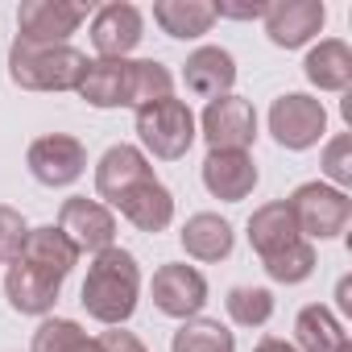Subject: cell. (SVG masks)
<instances>
[{"instance_id": "obj_1", "label": "cell", "mask_w": 352, "mask_h": 352, "mask_svg": "<svg viewBox=\"0 0 352 352\" xmlns=\"http://www.w3.org/2000/svg\"><path fill=\"white\" fill-rule=\"evenodd\" d=\"M137 294H141V265L129 249H104L96 253V261L87 265L79 302L87 307L91 319L120 327L133 311H137Z\"/></svg>"}, {"instance_id": "obj_2", "label": "cell", "mask_w": 352, "mask_h": 352, "mask_svg": "<svg viewBox=\"0 0 352 352\" xmlns=\"http://www.w3.org/2000/svg\"><path fill=\"white\" fill-rule=\"evenodd\" d=\"M87 54L75 46H9V79L25 91H75L83 79Z\"/></svg>"}, {"instance_id": "obj_3", "label": "cell", "mask_w": 352, "mask_h": 352, "mask_svg": "<svg viewBox=\"0 0 352 352\" xmlns=\"http://www.w3.org/2000/svg\"><path fill=\"white\" fill-rule=\"evenodd\" d=\"M137 137H141V145H145L153 157L179 162V157H187V149L195 145L199 133H195L191 108H187L183 100L166 96V100H153V104L137 108Z\"/></svg>"}, {"instance_id": "obj_4", "label": "cell", "mask_w": 352, "mask_h": 352, "mask_svg": "<svg viewBox=\"0 0 352 352\" xmlns=\"http://www.w3.org/2000/svg\"><path fill=\"white\" fill-rule=\"evenodd\" d=\"M286 204L294 212V224H298L302 241H331L352 220V199L344 191L327 187V183H302V187H294V195Z\"/></svg>"}, {"instance_id": "obj_5", "label": "cell", "mask_w": 352, "mask_h": 352, "mask_svg": "<svg viewBox=\"0 0 352 352\" xmlns=\"http://www.w3.org/2000/svg\"><path fill=\"white\" fill-rule=\"evenodd\" d=\"M87 21L79 0H25L17 9V42L30 46H67V38Z\"/></svg>"}, {"instance_id": "obj_6", "label": "cell", "mask_w": 352, "mask_h": 352, "mask_svg": "<svg viewBox=\"0 0 352 352\" xmlns=\"http://www.w3.org/2000/svg\"><path fill=\"white\" fill-rule=\"evenodd\" d=\"M270 133H274V141L282 149H311L327 133V112H323V104L315 96L286 91L270 108Z\"/></svg>"}, {"instance_id": "obj_7", "label": "cell", "mask_w": 352, "mask_h": 352, "mask_svg": "<svg viewBox=\"0 0 352 352\" xmlns=\"http://www.w3.org/2000/svg\"><path fill=\"white\" fill-rule=\"evenodd\" d=\"M25 166L42 187H71L87 170V149H83V141H75L67 133H46V137L30 141Z\"/></svg>"}, {"instance_id": "obj_8", "label": "cell", "mask_w": 352, "mask_h": 352, "mask_svg": "<svg viewBox=\"0 0 352 352\" xmlns=\"http://www.w3.org/2000/svg\"><path fill=\"white\" fill-rule=\"evenodd\" d=\"M153 307L170 319H195L208 302V278L187 265V261H174V265H162L153 274Z\"/></svg>"}, {"instance_id": "obj_9", "label": "cell", "mask_w": 352, "mask_h": 352, "mask_svg": "<svg viewBox=\"0 0 352 352\" xmlns=\"http://www.w3.org/2000/svg\"><path fill=\"white\" fill-rule=\"evenodd\" d=\"M199 129H204V141L212 149H241L245 153L257 141V112L241 96H220V100H208Z\"/></svg>"}, {"instance_id": "obj_10", "label": "cell", "mask_w": 352, "mask_h": 352, "mask_svg": "<svg viewBox=\"0 0 352 352\" xmlns=\"http://www.w3.org/2000/svg\"><path fill=\"white\" fill-rule=\"evenodd\" d=\"M58 228H63V236H67L79 253H104V249H112V241H116V216H112L100 199H87V195H75V199L63 204Z\"/></svg>"}, {"instance_id": "obj_11", "label": "cell", "mask_w": 352, "mask_h": 352, "mask_svg": "<svg viewBox=\"0 0 352 352\" xmlns=\"http://www.w3.org/2000/svg\"><path fill=\"white\" fill-rule=\"evenodd\" d=\"M327 21V5L323 0H278L265 9V34L274 46L282 50H298L307 46Z\"/></svg>"}, {"instance_id": "obj_12", "label": "cell", "mask_w": 352, "mask_h": 352, "mask_svg": "<svg viewBox=\"0 0 352 352\" xmlns=\"http://www.w3.org/2000/svg\"><path fill=\"white\" fill-rule=\"evenodd\" d=\"M75 91L91 108H133V58H87Z\"/></svg>"}, {"instance_id": "obj_13", "label": "cell", "mask_w": 352, "mask_h": 352, "mask_svg": "<svg viewBox=\"0 0 352 352\" xmlns=\"http://www.w3.org/2000/svg\"><path fill=\"white\" fill-rule=\"evenodd\" d=\"M204 187L224 199V204H241L253 195L257 187V162L241 149H208L204 157Z\"/></svg>"}, {"instance_id": "obj_14", "label": "cell", "mask_w": 352, "mask_h": 352, "mask_svg": "<svg viewBox=\"0 0 352 352\" xmlns=\"http://www.w3.org/2000/svg\"><path fill=\"white\" fill-rule=\"evenodd\" d=\"M145 34V21H141V9L137 5H104L96 17H91V46L100 50V58H124L137 50Z\"/></svg>"}, {"instance_id": "obj_15", "label": "cell", "mask_w": 352, "mask_h": 352, "mask_svg": "<svg viewBox=\"0 0 352 352\" xmlns=\"http://www.w3.org/2000/svg\"><path fill=\"white\" fill-rule=\"evenodd\" d=\"M116 208H120V216H124L133 228H141V232H162V228H170V220H174V195H170V187L157 179V174H149V179H141L137 187H129V191L116 199Z\"/></svg>"}, {"instance_id": "obj_16", "label": "cell", "mask_w": 352, "mask_h": 352, "mask_svg": "<svg viewBox=\"0 0 352 352\" xmlns=\"http://www.w3.org/2000/svg\"><path fill=\"white\" fill-rule=\"evenodd\" d=\"M183 83L191 96L199 100H220V96H232V83H236V63L224 46H199L195 54H187L183 63Z\"/></svg>"}, {"instance_id": "obj_17", "label": "cell", "mask_w": 352, "mask_h": 352, "mask_svg": "<svg viewBox=\"0 0 352 352\" xmlns=\"http://www.w3.org/2000/svg\"><path fill=\"white\" fill-rule=\"evenodd\" d=\"M149 174H153L149 157L137 145H112L96 166V191H100V199L116 204L129 187H137L141 179H149Z\"/></svg>"}, {"instance_id": "obj_18", "label": "cell", "mask_w": 352, "mask_h": 352, "mask_svg": "<svg viewBox=\"0 0 352 352\" xmlns=\"http://www.w3.org/2000/svg\"><path fill=\"white\" fill-rule=\"evenodd\" d=\"M58 290H63V282L46 278L42 270H34V265H25V261H13L9 274H5L9 307L21 311V315H50L54 302H58Z\"/></svg>"}, {"instance_id": "obj_19", "label": "cell", "mask_w": 352, "mask_h": 352, "mask_svg": "<svg viewBox=\"0 0 352 352\" xmlns=\"http://www.w3.org/2000/svg\"><path fill=\"white\" fill-rule=\"evenodd\" d=\"M294 241H302V236H298V224H294V212H290L286 199L261 204L249 216V245H253V253L261 261L274 257V253H282V249H290Z\"/></svg>"}, {"instance_id": "obj_20", "label": "cell", "mask_w": 352, "mask_h": 352, "mask_svg": "<svg viewBox=\"0 0 352 352\" xmlns=\"http://www.w3.org/2000/svg\"><path fill=\"white\" fill-rule=\"evenodd\" d=\"M17 261H25V265L42 270L46 278L63 282V278L75 270V261H79V249H75V245L63 236V228L46 224V228H30V236H25V245H21V257H17Z\"/></svg>"}, {"instance_id": "obj_21", "label": "cell", "mask_w": 352, "mask_h": 352, "mask_svg": "<svg viewBox=\"0 0 352 352\" xmlns=\"http://www.w3.org/2000/svg\"><path fill=\"white\" fill-rule=\"evenodd\" d=\"M179 241H183L187 257H195V261H224L232 253V245H236V232H232V224L224 216L199 212V216H191L183 224V236Z\"/></svg>"}, {"instance_id": "obj_22", "label": "cell", "mask_w": 352, "mask_h": 352, "mask_svg": "<svg viewBox=\"0 0 352 352\" xmlns=\"http://www.w3.org/2000/svg\"><path fill=\"white\" fill-rule=\"evenodd\" d=\"M302 71H307V79H311L319 91H348V83H352V50H348V42L323 38V42L307 54Z\"/></svg>"}, {"instance_id": "obj_23", "label": "cell", "mask_w": 352, "mask_h": 352, "mask_svg": "<svg viewBox=\"0 0 352 352\" xmlns=\"http://www.w3.org/2000/svg\"><path fill=\"white\" fill-rule=\"evenodd\" d=\"M153 21L162 25V34L187 42V38H204L216 25V9L208 0H157Z\"/></svg>"}, {"instance_id": "obj_24", "label": "cell", "mask_w": 352, "mask_h": 352, "mask_svg": "<svg viewBox=\"0 0 352 352\" xmlns=\"http://www.w3.org/2000/svg\"><path fill=\"white\" fill-rule=\"evenodd\" d=\"M294 340H298L302 352H340V348L348 344V331L340 327V319H336L327 307L311 302V307H302L298 319H294Z\"/></svg>"}, {"instance_id": "obj_25", "label": "cell", "mask_w": 352, "mask_h": 352, "mask_svg": "<svg viewBox=\"0 0 352 352\" xmlns=\"http://www.w3.org/2000/svg\"><path fill=\"white\" fill-rule=\"evenodd\" d=\"M170 352H236V336L220 319H183V327L174 331Z\"/></svg>"}, {"instance_id": "obj_26", "label": "cell", "mask_w": 352, "mask_h": 352, "mask_svg": "<svg viewBox=\"0 0 352 352\" xmlns=\"http://www.w3.org/2000/svg\"><path fill=\"white\" fill-rule=\"evenodd\" d=\"M34 352H104V344L91 340L75 319H42L34 331Z\"/></svg>"}, {"instance_id": "obj_27", "label": "cell", "mask_w": 352, "mask_h": 352, "mask_svg": "<svg viewBox=\"0 0 352 352\" xmlns=\"http://www.w3.org/2000/svg\"><path fill=\"white\" fill-rule=\"evenodd\" d=\"M261 265H265V274H270L274 282H282V286H298V282H307V278L315 274V245H311V241H294L290 249L265 257Z\"/></svg>"}, {"instance_id": "obj_28", "label": "cell", "mask_w": 352, "mask_h": 352, "mask_svg": "<svg viewBox=\"0 0 352 352\" xmlns=\"http://www.w3.org/2000/svg\"><path fill=\"white\" fill-rule=\"evenodd\" d=\"M224 307H228L232 323H241V327H265L270 315H274V294L265 286H232L228 298H224Z\"/></svg>"}, {"instance_id": "obj_29", "label": "cell", "mask_w": 352, "mask_h": 352, "mask_svg": "<svg viewBox=\"0 0 352 352\" xmlns=\"http://www.w3.org/2000/svg\"><path fill=\"white\" fill-rule=\"evenodd\" d=\"M174 91V75L157 58H137L133 63V108H145L153 100H166Z\"/></svg>"}, {"instance_id": "obj_30", "label": "cell", "mask_w": 352, "mask_h": 352, "mask_svg": "<svg viewBox=\"0 0 352 352\" xmlns=\"http://www.w3.org/2000/svg\"><path fill=\"white\" fill-rule=\"evenodd\" d=\"M323 174L336 183V191H344L352 183V137L348 133H340V137L327 141V149H323Z\"/></svg>"}, {"instance_id": "obj_31", "label": "cell", "mask_w": 352, "mask_h": 352, "mask_svg": "<svg viewBox=\"0 0 352 352\" xmlns=\"http://www.w3.org/2000/svg\"><path fill=\"white\" fill-rule=\"evenodd\" d=\"M25 236H30V224L21 220V212H13V208L0 204V261H9V265H13V261L21 257Z\"/></svg>"}, {"instance_id": "obj_32", "label": "cell", "mask_w": 352, "mask_h": 352, "mask_svg": "<svg viewBox=\"0 0 352 352\" xmlns=\"http://www.w3.org/2000/svg\"><path fill=\"white\" fill-rule=\"evenodd\" d=\"M100 344H104V352H149L133 331H124V327H112V331H104L100 336Z\"/></svg>"}, {"instance_id": "obj_33", "label": "cell", "mask_w": 352, "mask_h": 352, "mask_svg": "<svg viewBox=\"0 0 352 352\" xmlns=\"http://www.w3.org/2000/svg\"><path fill=\"white\" fill-rule=\"evenodd\" d=\"M216 17H236V21H253V17H265L270 5H212Z\"/></svg>"}, {"instance_id": "obj_34", "label": "cell", "mask_w": 352, "mask_h": 352, "mask_svg": "<svg viewBox=\"0 0 352 352\" xmlns=\"http://www.w3.org/2000/svg\"><path fill=\"white\" fill-rule=\"evenodd\" d=\"M253 352H298L290 340H278V336H265V340H257V348Z\"/></svg>"}, {"instance_id": "obj_35", "label": "cell", "mask_w": 352, "mask_h": 352, "mask_svg": "<svg viewBox=\"0 0 352 352\" xmlns=\"http://www.w3.org/2000/svg\"><path fill=\"white\" fill-rule=\"evenodd\" d=\"M340 352H352V344H344V348H340Z\"/></svg>"}]
</instances>
